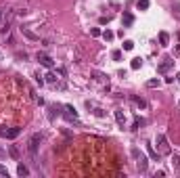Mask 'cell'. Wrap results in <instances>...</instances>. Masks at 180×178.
I'll use <instances>...</instances> for the list:
<instances>
[{
	"mask_svg": "<svg viewBox=\"0 0 180 178\" xmlns=\"http://www.w3.org/2000/svg\"><path fill=\"white\" fill-rule=\"evenodd\" d=\"M155 145H157V153H159V155H170V153H172V147H170L166 134H157Z\"/></svg>",
	"mask_w": 180,
	"mask_h": 178,
	"instance_id": "obj_1",
	"label": "cell"
},
{
	"mask_svg": "<svg viewBox=\"0 0 180 178\" xmlns=\"http://www.w3.org/2000/svg\"><path fill=\"white\" fill-rule=\"evenodd\" d=\"M132 157L136 159V168H138L140 172H147V166H149V159H147V157H144V155L140 153V151H138L136 147L132 149Z\"/></svg>",
	"mask_w": 180,
	"mask_h": 178,
	"instance_id": "obj_2",
	"label": "cell"
},
{
	"mask_svg": "<svg viewBox=\"0 0 180 178\" xmlns=\"http://www.w3.org/2000/svg\"><path fill=\"white\" fill-rule=\"evenodd\" d=\"M40 142H42V134H40V132L32 134V138L27 141V151H29V155H36V153H38V147H40Z\"/></svg>",
	"mask_w": 180,
	"mask_h": 178,
	"instance_id": "obj_3",
	"label": "cell"
},
{
	"mask_svg": "<svg viewBox=\"0 0 180 178\" xmlns=\"http://www.w3.org/2000/svg\"><path fill=\"white\" fill-rule=\"evenodd\" d=\"M19 134H21V128H0L2 138H17Z\"/></svg>",
	"mask_w": 180,
	"mask_h": 178,
	"instance_id": "obj_4",
	"label": "cell"
},
{
	"mask_svg": "<svg viewBox=\"0 0 180 178\" xmlns=\"http://www.w3.org/2000/svg\"><path fill=\"white\" fill-rule=\"evenodd\" d=\"M36 59L40 61V65H44V67H48V69H52V67H55V61L50 59L46 52H38V55H36Z\"/></svg>",
	"mask_w": 180,
	"mask_h": 178,
	"instance_id": "obj_5",
	"label": "cell"
},
{
	"mask_svg": "<svg viewBox=\"0 0 180 178\" xmlns=\"http://www.w3.org/2000/svg\"><path fill=\"white\" fill-rule=\"evenodd\" d=\"M172 67H174V59H172V57H168V59H163L161 63H159L157 71H159V73H168Z\"/></svg>",
	"mask_w": 180,
	"mask_h": 178,
	"instance_id": "obj_6",
	"label": "cell"
},
{
	"mask_svg": "<svg viewBox=\"0 0 180 178\" xmlns=\"http://www.w3.org/2000/svg\"><path fill=\"white\" fill-rule=\"evenodd\" d=\"M59 75H63V71H50V73H46V75H44V78H46L44 82H48V84H57V82H59Z\"/></svg>",
	"mask_w": 180,
	"mask_h": 178,
	"instance_id": "obj_7",
	"label": "cell"
},
{
	"mask_svg": "<svg viewBox=\"0 0 180 178\" xmlns=\"http://www.w3.org/2000/svg\"><path fill=\"white\" fill-rule=\"evenodd\" d=\"M90 75L94 78V82H101V84H107V80H109L105 73H101V71H96V69H92V71H90Z\"/></svg>",
	"mask_w": 180,
	"mask_h": 178,
	"instance_id": "obj_8",
	"label": "cell"
},
{
	"mask_svg": "<svg viewBox=\"0 0 180 178\" xmlns=\"http://www.w3.org/2000/svg\"><path fill=\"white\" fill-rule=\"evenodd\" d=\"M121 23H124V27H130V25L134 23V15H132V13H124V17H121Z\"/></svg>",
	"mask_w": 180,
	"mask_h": 178,
	"instance_id": "obj_9",
	"label": "cell"
},
{
	"mask_svg": "<svg viewBox=\"0 0 180 178\" xmlns=\"http://www.w3.org/2000/svg\"><path fill=\"white\" fill-rule=\"evenodd\" d=\"M130 99H132V103H134L136 107H140V109H147V101H144L143 96H136V95H134V96H130Z\"/></svg>",
	"mask_w": 180,
	"mask_h": 178,
	"instance_id": "obj_10",
	"label": "cell"
},
{
	"mask_svg": "<svg viewBox=\"0 0 180 178\" xmlns=\"http://www.w3.org/2000/svg\"><path fill=\"white\" fill-rule=\"evenodd\" d=\"M159 44H161V46H168V44H170L168 32H159Z\"/></svg>",
	"mask_w": 180,
	"mask_h": 178,
	"instance_id": "obj_11",
	"label": "cell"
},
{
	"mask_svg": "<svg viewBox=\"0 0 180 178\" xmlns=\"http://www.w3.org/2000/svg\"><path fill=\"white\" fill-rule=\"evenodd\" d=\"M115 119H117V124L124 128V124H126V115H124V111H121V109H117V111H115Z\"/></svg>",
	"mask_w": 180,
	"mask_h": 178,
	"instance_id": "obj_12",
	"label": "cell"
},
{
	"mask_svg": "<svg viewBox=\"0 0 180 178\" xmlns=\"http://www.w3.org/2000/svg\"><path fill=\"white\" fill-rule=\"evenodd\" d=\"M21 34H23L25 38H27V40H34V42L38 40V36L34 34V32H29V29H25V27H21Z\"/></svg>",
	"mask_w": 180,
	"mask_h": 178,
	"instance_id": "obj_13",
	"label": "cell"
},
{
	"mask_svg": "<svg viewBox=\"0 0 180 178\" xmlns=\"http://www.w3.org/2000/svg\"><path fill=\"white\" fill-rule=\"evenodd\" d=\"M147 124V119H143V118H134V124H132V130H138L140 126H144Z\"/></svg>",
	"mask_w": 180,
	"mask_h": 178,
	"instance_id": "obj_14",
	"label": "cell"
},
{
	"mask_svg": "<svg viewBox=\"0 0 180 178\" xmlns=\"http://www.w3.org/2000/svg\"><path fill=\"white\" fill-rule=\"evenodd\" d=\"M136 9H138V11H147V9H149V0H138V2H136Z\"/></svg>",
	"mask_w": 180,
	"mask_h": 178,
	"instance_id": "obj_15",
	"label": "cell"
},
{
	"mask_svg": "<svg viewBox=\"0 0 180 178\" xmlns=\"http://www.w3.org/2000/svg\"><path fill=\"white\" fill-rule=\"evenodd\" d=\"M17 174H19V176H29V170H27L23 164H19V168H17Z\"/></svg>",
	"mask_w": 180,
	"mask_h": 178,
	"instance_id": "obj_16",
	"label": "cell"
},
{
	"mask_svg": "<svg viewBox=\"0 0 180 178\" xmlns=\"http://www.w3.org/2000/svg\"><path fill=\"white\" fill-rule=\"evenodd\" d=\"M9 153H11L13 159H19V149H17L15 145H11V147H9Z\"/></svg>",
	"mask_w": 180,
	"mask_h": 178,
	"instance_id": "obj_17",
	"label": "cell"
},
{
	"mask_svg": "<svg viewBox=\"0 0 180 178\" xmlns=\"http://www.w3.org/2000/svg\"><path fill=\"white\" fill-rule=\"evenodd\" d=\"M147 151H149V155L153 159H159V153H157V149H153V145H147Z\"/></svg>",
	"mask_w": 180,
	"mask_h": 178,
	"instance_id": "obj_18",
	"label": "cell"
},
{
	"mask_svg": "<svg viewBox=\"0 0 180 178\" xmlns=\"http://www.w3.org/2000/svg\"><path fill=\"white\" fill-rule=\"evenodd\" d=\"M103 38H105V42H111V40L115 38V34H113L111 29H105V32H103Z\"/></svg>",
	"mask_w": 180,
	"mask_h": 178,
	"instance_id": "obj_19",
	"label": "cell"
},
{
	"mask_svg": "<svg viewBox=\"0 0 180 178\" xmlns=\"http://www.w3.org/2000/svg\"><path fill=\"white\" fill-rule=\"evenodd\" d=\"M130 67H132V69H140V67H143V59H132Z\"/></svg>",
	"mask_w": 180,
	"mask_h": 178,
	"instance_id": "obj_20",
	"label": "cell"
},
{
	"mask_svg": "<svg viewBox=\"0 0 180 178\" xmlns=\"http://www.w3.org/2000/svg\"><path fill=\"white\" fill-rule=\"evenodd\" d=\"M111 59L113 61H121V50H113V52H111Z\"/></svg>",
	"mask_w": 180,
	"mask_h": 178,
	"instance_id": "obj_21",
	"label": "cell"
},
{
	"mask_svg": "<svg viewBox=\"0 0 180 178\" xmlns=\"http://www.w3.org/2000/svg\"><path fill=\"white\" fill-rule=\"evenodd\" d=\"M172 164H174V168L180 170V155H172Z\"/></svg>",
	"mask_w": 180,
	"mask_h": 178,
	"instance_id": "obj_22",
	"label": "cell"
},
{
	"mask_svg": "<svg viewBox=\"0 0 180 178\" xmlns=\"http://www.w3.org/2000/svg\"><path fill=\"white\" fill-rule=\"evenodd\" d=\"M90 36H92V38H98V36H103V32H101L98 27H92V29H90Z\"/></svg>",
	"mask_w": 180,
	"mask_h": 178,
	"instance_id": "obj_23",
	"label": "cell"
},
{
	"mask_svg": "<svg viewBox=\"0 0 180 178\" xmlns=\"http://www.w3.org/2000/svg\"><path fill=\"white\" fill-rule=\"evenodd\" d=\"M159 80H149V82H147V86H149V88H159Z\"/></svg>",
	"mask_w": 180,
	"mask_h": 178,
	"instance_id": "obj_24",
	"label": "cell"
},
{
	"mask_svg": "<svg viewBox=\"0 0 180 178\" xmlns=\"http://www.w3.org/2000/svg\"><path fill=\"white\" fill-rule=\"evenodd\" d=\"M132 48H134L132 40H126V42H124V50H132Z\"/></svg>",
	"mask_w": 180,
	"mask_h": 178,
	"instance_id": "obj_25",
	"label": "cell"
},
{
	"mask_svg": "<svg viewBox=\"0 0 180 178\" xmlns=\"http://www.w3.org/2000/svg\"><path fill=\"white\" fill-rule=\"evenodd\" d=\"M94 115H98V118H103V115H105V111H103L101 107H96V109H94Z\"/></svg>",
	"mask_w": 180,
	"mask_h": 178,
	"instance_id": "obj_26",
	"label": "cell"
},
{
	"mask_svg": "<svg viewBox=\"0 0 180 178\" xmlns=\"http://www.w3.org/2000/svg\"><path fill=\"white\" fill-rule=\"evenodd\" d=\"M0 176H9V170L4 166H0Z\"/></svg>",
	"mask_w": 180,
	"mask_h": 178,
	"instance_id": "obj_27",
	"label": "cell"
},
{
	"mask_svg": "<svg viewBox=\"0 0 180 178\" xmlns=\"http://www.w3.org/2000/svg\"><path fill=\"white\" fill-rule=\"evenodd\" d=\"M36 82L40 84V86H44V80H42V75H40V73H36Z\"/></svg>",
	"mask_w": 180,
	"mask_h": 178,
	"instance_id": "obj_28",
	"label": "cell"
},
{
	"mask_svg": "<svg viewBox=\"0 0 180 178\" xmlns=\"http://www.w3.org/2000/svg\"><path fill=\"white\" fill-rule=\"evenodd\" d=\"M174 57H180V44L176 48H174Z\"/></svg>",
	"mask_w": 180,
	"mask_h": 178,
	"instance_id": "obj_29",
	"label": "cell"
},
{
	"mask_svg": "<svg viewBox=\"0 0 180 178\" xmlns=\"http://www.w3.org/2000/svg\"><path fill=\"white\" fill-rule=\"evenodd\" d=\"M176 78H178V82H180V73H178V75H176Z\"/></svg>",
	"mask_w": 180,
	"mask_h": 178,
	"instance_id": "obj_30",
	"label": "cell"
},
{
	"mask_svg": "<svg viewBox=\"0 0 180 178\" xmlns=\"http://www.w3.org/2000/svg\"><path fill=\"white\" fill-rule=\"evenodd\" d=\"M0 17H2V9H0Z\"/></svg>",
	"mask_w": 180,
	"mask_h": 178,
	"instance_id": "obj_31",
	"label": "cell"
}]
</instances>
